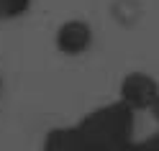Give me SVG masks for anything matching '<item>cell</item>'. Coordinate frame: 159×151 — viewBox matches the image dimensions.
Wrapping results in <instances>:
<instances>
[{
	"label": "cell",
	"mask_w": 159,
	"mask_h": 151,
	"mask_svg": "<svg viewBox=\"0 0 159 151\" xmlns=\"http://www.w3.org/2000/svg\"><path fill=\"white\" fill-rule=\"evenodd\" d=\"M75 128L87 151H123L134 141V110L116 100L82 115Z\"/></svg>",
	"instance_id": "6da1fadb"
},
{
	"label": "cell",
	"mask_w": 159,
	"mask_h": 151,
	"mask_svg": "<svg viewBox=\"0 0 159 151\" xmlns=\"http://www.w3.org/2000/svg\"><path fill=\"white\" fill-rule=\"evenodd\" d=\"M118 100L123 105H128L136 113V110H149V105L157 100L159 95V82L146 74V72H131L121 79V87H118Z\"/></svg>",
	"instance_id": "7a4b0ae2"
},
{
	"label": "cell",
	"mask_w": 159,
	"mask_h": 151,
	"mask_svg": "<svg viewBox=\"0 0 159 151\" xmlns=\"http://www.w3.org/2000/svg\"><path fill=\"white\" fill-rule=\"evenodd\" d=\"M54 44L62 54L80 56L93 46V28H90V23L80 21V18H69V21H64L57 28Z\"/></svg>",
	"instance_id": "3957f363"
},
{
	"label": "cell",
	"mask_w": 159,
	"mask_h": 151,
	"mask_svg": "<svg viewBox=\"0 0 159 151\" xmlns=\"http://www.w3.org/2000/svg\"><path fill=\"white\" fill-rule=\"evenodd\" d=\"M41 151H87L82 136L77 133L75 126L67 128H52L44 138V149Z\"/></svg>",
	"instance_id": "277c9868"
},
{
	"label": "cell",
	"mask_w": 159,
	"mask_h": 151,
	"mask_svg": "<svg viewBox=\"0 0 159 151\" xmlns=\"http://www.w3.org/2000/svg\"><path fill=\"white\" fill-rule=\"evenodd\" d=\"M31 0H0V21H11V18H21L28 13Z\"/></svg>",
	"instance_id": "5b68a950"
},
{
	"label": "cell",
	"mask_w": 159,
	"mask_h": 151,
	"mask_svg": "<svg viewBox=\"0 0 159 151\" xmlns=\"http://www.w3.org/2000/svg\"><path fill=\"white\" fill-rule=\"evenodd\" d=\"M123 151H159V133H152L141 141H131Z\"/></svg>",
	"instance_id": "8992f818"
},
{
	"label": "cell",
	"mask_w": 159,
	"mask_h": 151,
	"mask_svg": "<svg viewBox=\"0 0 159 151\" xmlns=\"http://www.w3.org/2000/svg\"><path fill=\"white\" fill-rule=\"evenodd\" d=\"M149 110H152V115H154V120L159 123V95H157V100H154V103L149 105Z\"/></svg>",
	"instance_id": "52a82bcc"
},
{
	"label": "cell",
	"mask_w": 159,
	"mask_h": 151,
	"mask_svg": "<svg viewBox=\"0 0 159 151\" xmlns=\"http://www.w3.org/2000/svg\"><path fill=\"white\" fill-rule=\"evenodd\" d=\"M0 90H3V77H0Z\"/></svg>",
	"instance_id": "ba28073f"
}]
</instances>
